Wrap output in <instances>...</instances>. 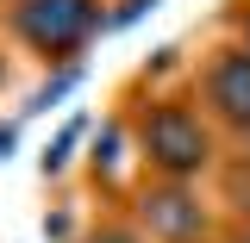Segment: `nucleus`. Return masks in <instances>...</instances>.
I'll use <instances>...</instances> for the list:
<instances>
[{"label":"nucleus","instance_id":"f257e3e1","mask_svg":"<svg viewBox=\"0 0 250 243\" xmlns=\"http://www.w3.org/2000/svg\"><path fill=\"white\" fill-rule=\"evenodd\" d=\"M144 156L169 181H188V175H200L213 162V137H207V125L194 119L188 106H150V119H144Z\"/></svg>","mask_w":250,"mask_h":243},{"label":"nucleus","instance_id":"f03ea898","mask_svg":"<svg viewBox=\"0 0 250 243\" xmlns=\"http://www.w3.org/2000/svg\"><path fill=\"white\" fill-rule=\"evenodd\" d=\"M13 25L25 37L31 50H44V56H69V50H82L100 25V6L94 0H19L13 6Z\"/></svg>","mask_w":250,"mask_h":243},{"label":"nucleus","instance_id":"7ed1b4c3","mask_svg":"<svg viewBox=\"0 0 250 243\" xmlns=\"http://www.w3.org/2000/svg\"><path fill=\"white\" fill-rule=\"evenodd\" d=\"M144 231H150L156 243H200L207 212H200V200H194L182 181H169V187H150V193H144Z\"/></svg>","mask_w":250,"mask_h":243},{"label":"nucleus","instance_id":"20e7f679","mask_svg":"<svg viewBox=\"0 0 250 243\" xmlns=\"http://www.w3.org/2000/svg\"><path fill=\"white\" fill-rule=\"evenodd\" d=\"M207 100L225 125H244L250 131V50H225L207 75Z\"/></svg>","mask_w":250,"mask_h":243},{"label":"nucleus","instance_id":"39448f33","mask_svg":"<svg viewBox=\"0 0 250 243\" xmlns=\"http://www.w3.org/2000/svg\"><path fill=\"white\" fill-rule=\"evenodd\" d=\"M88 243H144V237H138V231H119V224H113V231H94Z\"/></svg>","mask_w":250,"mask_h":243},{"label":"nucleus","instance_id":"423d86ee","mask_svg":"<svg viewBox=\"0 0 250 243\" xmlns=\"http://www.w3.org/2000/svg\"><path fill=\"white\" fill-rule=\"evenodd\" d=\"M0 150H13V137H6V131H0Z\"/></svg>","mask_w":250,"mask_h":243},{"label":"nucleus","instance_id":"0eeeda50","mask_svg":"<svg viewBox=\"0 0 250 243\" xmlns=\"http://www.w3.org/2000/svg\"><path fill=\"white\" fill-rule=\"evenodd\" d=\"M238 243H250V237H238Z\"/></svg>","mask_w":250,"mask_h":243}]
</instances>
